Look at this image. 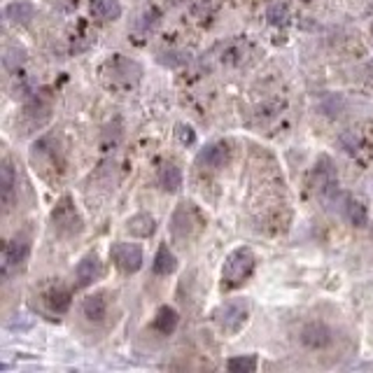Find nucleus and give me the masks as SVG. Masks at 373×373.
I'll list each match as a JSON object with an SVG mask.
<instances>
[{
  "label": "nucleus",
  "instance_id": "4be33fe9",
  "mask_svg": "<svg viewBox=\"0 0 373 373\" xmlns=\"http://www.w3.org/2000/svg\"><path fill=\"white\" fill-rule=\"evenodd\" d=\"M3 63L10 72H17L23 63H26V52H23L21 47H8V50H5V57H3Z\"/></svg>",
  "mask_w": 373,
  "mask_h": 373
},
{
  "label": "nucleus",
  "instance_id": "6ab92c4d",
  "mask_svg": "<svg viewBox=\"0 0 373 373\" xmlns=\"http://www.w3.org/2000/svg\"><path fill=\"white\" fill-rule=\"evenodd\" d=\"M159 182H161V187L166 189V192H180L182 187L180 168H177L175 163H166V166L161 168V173H159Z\"/></svg>",
  "mask_w": 373,
  "mask_h": 373
},
{
  "label": "nucleus",
  "instance_id": "423d86ee",
  "mask_svg": "<svg viewBox=\"0 0 373 373\" xmlns=\"http://www.w3.org/2000/svg\"><path fill=\"white\" fill-rule=\"evenodd\" d=\"M28 252H30V245L23 236H17L12 238L5 248V254H3V273L8 275L12 268H19L23 261L28 259Z\"/></svg>",
  "mask_w": 373,
  "mask_h": 373
},
{
  "label": "nucleus",
  "instance_id": "a211bd4d",
  "mask_svg": "<svg viewBox=\"0 0 373 373\" xmlns=\"http://www.w3.org/2000/svg\"><path fill=\"white\" fill-rule=\"evenodd\" d=\"M14 187H17L14 168H12L10 161H3V168H0V192H3L5 205H10L12 199H14Z\"/></svg>",
  "mask_w": 373,
  "mask_h": 373
},
{
  "label": "nucleus",
  "instance_id": "aec40b11",
  "mask_svg": "<svg viewBox=\"0 0 373 373\" xmlns=\"http://www.w3.org/2000/svg\"><path fill=\"white\" fill-rule=\"evenodd\" d=\"M343 208H345V217L350 219L354 226H366V222H369V215H366V208L359 203V201L343 196Z\"/></svg>",
  "mask_w": 373,
  "mask_h": 373
},
{
  "label": "nucleus",
  "instance_id": "2eb2a0df",
  "mask_svg": "<svg viewBox=\"0 0 373 373\" xmlns=\"http://www.w3.org/2000/svg\"><path fill=\"white\" fill-rule=\"evenodd\" d=\"M91 14L103 21H114L121 17L119 0H91Z\"/></svg>",
  "mask_w": 373,
  "mask_h": 373
},
{
  "label": "nucleus",
  "instance_id": "4468645a",
  "mask_svg": "<svg viewBox=\"0 0 373 373\" xmlns=\"http://www.w3.org/2000/svg\"><path fill=\"white\" fill-rule=\"evenodd\" d=\"M126 229H128V234L136 236V238H150L152 234H154L157 222H154V217L148 215V212H138V215H133L131 219H128Z\"/></svg>",
  "mask_w": 373,
  "mask_h": 373
},
{
  "label": "nucleus",
  "instance_id": "f257e3e1",
  "mask_svg": "<svg viewBox=\"0 0 373 373\" xmlns=\"http://www.w3.org/2000/svg\"><path fill=\"white\" fill-rule=\"evenodd\" d=\"M256 266V256L250 248H236L226 256L222 266V287L224 290H236L252 275Z\"/></svg>",
  "mask_w": 373,
  "mask_h": 373
},
{
  "label": "nucleus",
  "instance_id": "1a4fd4ad",
  "mask_svg": "<svg viewBox=\"0 0 373 373\" xmlns=\"http://www.w3.org/2000/svg\"><path fill=\"white\" fill-rule=\"evenodd\" d=\"M108 65L112 68V79L117 82V79H124L126 84H133L136 79L140 77V65L138 63H133V61H128V59H124V57H114V59H110L108 61Z\"/></svg>",
  "mask_w": 373,
  "mask_h": 373
},
{
  "label": "nucleus",
  "instance_id": "393cba45",
  "mask_svg": "<svg viewBox=\"0 0 373 373\" xmlns=\"http://www.w3.org/2000/svg\"><path fill=\"white\" fill-rule=\"evenodd\" d=\"M175 136H177V140H180L182 145H194V143H196V133H194V128L187 126V124H177L175 126Z\"/></svg>",
  "mask_w": 373,
  "mask_h": 373
},
{
  "label": "nucleus",
  "instance_id": "39448f33",
  "mask_svg": "<svg viewBox=\"0 0 373 373\" xmlns=\"http://www.w3.org/2000/svg\"><path fill=\"white\" fill-rule=\"evenodd\" d=\"M301 343L310 350H324L334 343V332L324 322H310L301 329Z\"/></svg>",
  "mask_w": 373,
  "mask_h": 373
},
{
  "label": "nucleus",
  "instance_id": "20e7f679",
  "mask_svg": "<svg viewBox=\"0 0 373 373\" xmlns=\"http://www.w3.org/2000/svg\"><path fill=\"white\" fill-rule=\"evenodd\" d=\"M248 313H250V308H248L245 299H234V301L224 303L222 308L217 310V322L226 334H236V332H241L243 324H245Z\"/></svg>",
  "mask_w": 373,
  "mask_h": 373
},
{
  "label": "nucleus",
  "instance_id": "6e6552de",
  "mask_svg": "<svg viewBox=\"0 0 373 373\" xmlns=\"http://www.w3.org/2000/svg\"><path fill=\"white\" fill-rule=\"evenodd\" d=\"M101 275H103V266L96 254H87L75 268V278L79 287H89L94 280H99Z\"/></svg>",
  "mask_w": 373,
  "mask_h": 373
},
{
  "label": "nucleus",
  "instance_id": "ddd939ff",
  "mask_svg": "<svg viewBox=\"0 0 373 373\" xmlns=\"http://www.w3.org/2000/svg\"><path fill=\"white\" fill-rule=\"evenodd\" d=\"M35 17V8L28 3V0H17L5 8V19L12 23H19V26H26L30 23V19Z\"/></svg>",
  "mask_w": 373,
  "mask_h": 373
},
{
  "label": "nucleus",
  "instance_id": "f8f14e48",
  "mask_svg": "<svg viewBox=\"0 0 373 373\" xmlns=\"http://www.w3.org/2000/svg\"><path fill=\"white\" fill-rule=\"evenodd\" d=\"M82 313L89 322H103L108 315V299L105 294H91L82 301Z\"/></svg>",
  "mask_w": 373,
  "mask_h": 373
},
{
  "label": "nucleus",
  "instance_id": "5701e85b",
  "mask_svg": "<svg viewBox=\"0 0 373 373\" xmlns=\"http://www.w3.org/2000/svg\"><path fill=\"white\" fill-rule=\"evenodd\" d=\"M266 19L273 23V26H285L290 21V10H287L285 3H273L271 8L266 10Z\"/></svg>",
  "mask_w": 373,
  "mask_h": 373
},
{
  "label": "nucleus",
  "instance_id": "7ed1b4c3",
  "mask_svg": "<svg viewBox=\"0 0 373 373\" xmlns=\"http://www.w3.org/2000/svg\"><path fill=\"white\" fill-rule=\"evenodd\" d=\"M110 259L121 273H138L143 268V248L136 243H114L110 248Z\"/></svg>",
  "mask_w": 373,
  "mask_h": 373
},
{
  "label": "nucleus",
  "instance_id": "dca6fc26",
  "mask_svg": "<svg viewBox=\"0 0 373 373\" xmlns=\"http://www.w3.org/2000/svg\"><path fill=\"white\" fill-rule=\"evenodd\" d=\"M45 303H47V308H50L52 313H57V315L68 313V308H70V292L63 290V287H54V290H50L45 294Z\"/></svg>",
  "mask_w": 373,
  "mask_h": 373
},
{
  "label": "nucleus",
  "instance_id": "b1692460",
  "mask_svg": "<svg viewBox=\"0 0 373 373\" xmlns=\"http://www.w3.org/2000/svg\"><path fill=\"white\" fill-rule=\"evenodd\" d=\"M339 145L347 152V154H357L359 145H362V138H359L354 131H343V133H341V138H339Z\"/></svg>",
  "mask_w": 373,
  "mask_h": 373
},
{
  "label": "nucleus",
  "instance_id": "9b49d317",
  "mask_svg": "<svg viewBox=\"0 0 373 373\" xmlns=\"http://www.w3.org/2000/svg\"><path fill=\"white\" fill-rule=\"evenodd\" d=\"M177 322H180L177 310L170 308V305H161V308L157 310V317H154V322H152V329L159 332L161 336H170L177 329Z\"/></svg>",
  "mask_w": 373,
  "mask_h": 373
},
{
  "label": "nucleus",
  "instance_id": "9d476101",
  "mask_svg": "<svg viewBox=\"0 0 373 373\" xmlns=\"http://www.w3.org/2000/svg\"><path fill=\"white\" fill-rule=\"evenodd\" d=\"M170 234L175 241H187V236L192 234V208H189V203H180V208L173 212Z\"/></svg>",
  "mask_w": 373,
  "mask_h": 373
},
{
  "label": "nucleus",
  "instance_id": "0eeeda50",
  "mask_svg": "<svg viewBox=\"0 0 373 373\" xmlns=\"http://www.w3.org/2000/svg\"><path fill=\"white\" fill-rule=\"evenodd\" d=\"M229 161V148L224 143H210L199 152L196 163L205 168H222Z\"/></svg>",
  "mask_w": 373,
  "mask_h": 373
},
{
  "label": "nucleus",
  "instance_id": "f3484780",
  "mask_svg": "<svg viewBox=\"0 0 373 373\" xmlns=\"http://www.w3.org/2000/svg\"><path fill=\"white\" fill-rule=\"evenodd\" d=\"M175 268H177L175 254L170 252L168 245H161L157 250L154 261H152V271H154V275H170L175 273Z\"/></svg>",
  "mask_w": 373,
  "mask_h": 373
},
{
  "label": "nucleus",
  "instance_id": "f03ea898",
  "mask_svg": "<svg viewBox=\"0 0 373 373\" xmlns=\"http://www.w3.org/2000/svg\"><path fill=\"white\" fill-rule=\"evenodd\" d=\"M52 222H54L57 234L61 236H75L82 231V217H79L77 208L70 196H63L57 203V208H54L52 212Z\"/></svg>",
  "mask_w": 373,
  "mask_h": 373
},
{
  "label": "nucleus",
  "instance_id": "412c9836",
  "mask_svg": "<svg viewBox=\"0 0 373 373\" xmlns=\"http://www.w3.org/2000/svg\"><path fill=\"white\" fill-rule=\"evenodd\" d=\"M226 369L231 373H254L256 371V357L254 354H243V357H231L226 362Z\"/></svg>",
  "mask_w": 373,
  "mask_h": 373
}]
</instances>
